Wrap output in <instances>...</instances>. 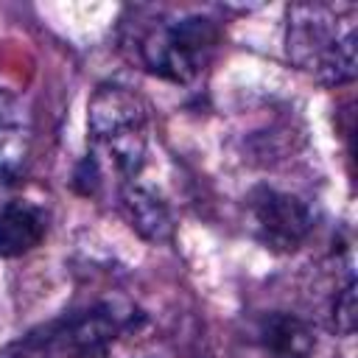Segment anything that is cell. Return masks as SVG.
Masks as SVG:
<instances>
[{
  "label": "cell",
  "instance_id": "1",
  "mask_svg": "<svg viewBox=\"0 0 358 358\" xmlns=\"http://www.w3.org/2000/svg\"><path fill=\"white\" fill-rule=\"evenodd\" d=\"M355 20L358 11L347 3H294L285 34L291 62L324 84L352 81Z\"/></svg>",
  "mask_w": 358,
  "mask_h": 358
},
{
  "label": "cell",
  "instance_id": "2",
  "mask_svg": "<svg viewBox=\"0 0 358 358\" xmlns=\"http://www.w3.org/2000/svg\"><path fill=\"white\" fill-rule=\"evenodd\" d=\"M218 28L210 17H171L148 22L137 36V56L154 76L168 81H190L210 62Z\"/></svg>",
  "mask_w": 358,
  "mask_h": 358
},
{
  "label": "cell",
  "instance_id": "3",
  "mask_svg": "<svg viewBox=\"0 0 358 358\" xmlns=\"http://www.w3.org/2000/svg\"><path fill=\"white\" fill-rule=\"evenodd\" d=\"M90 137L101 157L120 176L134 179L145 157V112L126 87H101L90 101Z\"/></svg>",
  "mask_w": 358,
  "mask_h": 358
},
{
  "label": "cell",
  "instance_id": "4",
  "mask_svg": "<svg viewBox=\"0 0 358 358\" xmlns=\"http://www.w3.org/2000/svg\"><path fill=\"white\" fill-rule=\"evenodd\" d=\"M120 333V316L95 305L31 333L0 352V358H101Z\"/></svg>",
  "mask_w": 358,
  "mask_h": 358
},
{
  "label": "cell",
  "instance_id": "5",
  "mask_svg": "<svg viewBox=\"0 0 358 358\" xmlns=\"http://www.w3.org/2000/svg\"><path fill=\"white\" fill-rule=\"evenodd\" d=\"M249 213H252L257 238L274 252L299 249L313 227V218L305 201L271 187H257L249 196Z\"/></svg>",
  "mask_w": 358,
  "mask_h": 358
},
{
  "label": "cell",
  "instance_id": "6",
  "mask_svg": "<svg viewBox=\"0 0 358 358\" xmlns=\"http://www.w3.org/2000/svg\"><path fill=\"white\" fill-rule=\"evenodd\" d=\"M48 221L39 207L11 201L0 210V257H20L36 249L45 238Z\"/></svg>",
  "mask_w": 358,
  "mask_h": 358
},
{
  "label": "cell",
  "instance_id": "7",
  "mask_svg": "<svg viewBox=\"0 0 358 358\" xmlns=\"http://www.w3.org/2000/svg\"><path fill=\"white\" fill-rule=\"evenodd\" d=\"M257 336L268 358H310L313 355V333L299 316L268 313L260 322Z\"/></svg>",
  "mask_w": 358,
  "mask_h": 358
},
{
  "label": "cell",
  "instance_id": "8",
  "mask_svg": "<svg viewBox=\"0 0 358 358\" xmlns=\"http://www.w3.org/2000/svg\"><path fill=\"white\" fill-rule=\"evenodd\" d=\"M123 204L129 210L131 227H137L140 235L151 241H162L171 235V215L168 207L143 185H129L123 190Z\"/></svg>",
  "mask_w": 358,
  "mask_h": 358
},
{
  "label": "cell",
  "instance_id": "9",
  "mask_svg": "<svg viewBox=\"0 0 358 358\" xmlns=\"http://www.w3.org/2000/svg\"><path fill=\"white\" fill-rule=\"evenodd\" d=\"M333 316H336V324H338L341 333L352 330V319H355V285H352V280H347L341 296L336 299V313Z\"/></svg>",
  "mask_w": 358,
  "mask_h": 358
}]
</instances>
